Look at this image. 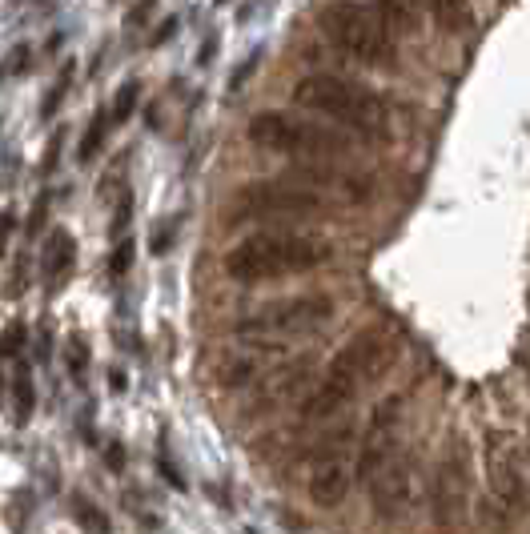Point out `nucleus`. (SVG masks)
<instances>
[{
    "label": "nucleus",
    "mask_w": 530,
    "mask_h": 534,
    "mask_svg": "<svg viewBox=\"0 0 530 534\" xmlns=\"http://www.w3.org/2000/svg\"><path fill=\"white\" fill-rule=\"evenodd\" d=\"M33 410H37L33 366H29V362H21V366H17V374H13V418H17V426H25V422L33 418Z\"/></svg>",
    "instance_id": "16"
},
{
    "label": "nucleus",
    "mask_w": 530,
    "mask_h": 534,
    "mask_svg": "<svg viewBox=\"0 0 530 534\" xmlns=\"http://www.w3.org/2000/svg\"><path fill=\"white\" fill-rule=\"evenodd\" d=\"M213 45H217V37H209V41L201 45V65H209V57H213Z\"/></svg>",
    "instance_id": "39"
},
{
    "label": "nucleus",
    "mask_w": 530,
    "mask_h": 534,
    "mask_svg": "<svg viewBox=\"0 0 530 534\" xmlns=\"http://www.w3.org/2000/svg\"><path fill=\"white\" fill-rule=\"evenodd\" d=\"M398 434H402V398H386L374 410L366 438L358 442V478L362 482H374V474L398 454Z\"/></svg>",
    "instance_id": "13"
},
{
    "label": "nucleus",
    "mask_w": 530,
    "mask_h": 534,
    "mask_svg": "<svg viewBox=\"0 0 530 534\" xmlns=\"http://www.w3.org/2000/svg\"><path fill=\"white\" fill-rule=\"evenodd\" d=\"M69 85H73V65H65V73L53 81V89L45 93V105H41V121H53L57 117V109H61V101L69 97Z\"/></svg>",
    "instance_id": "21"
},
{
    "label": "nucleus",
    "mask_w": 530,
    "mask_h": 534,
    "mask_svg": "<svg viewBox=\"0 0 530 534\" xmlns=\"http://www.w3.org/2000/svg\"><path fill=\"white\" fill-rule=\"evenodd\" d=\"M133 253H137L133 237H121V241L113 245V257H109V278H113V282H121V278L133 270Z\"/></svg>",
    "instance_id": "23"
},
{
    "label": "nucleus",
    "mask_w": 530,
    "mask_h": 534,
    "mask_svg": "<svg viewBox=\"0 0 530 534\" xmlns=\"http://www.w3.org/2000/svg\"><path fill=\"white\" fill-rule=\"evenodd\" d=\"M322 29L358 65H370V69H394L398 65V41L382 25L378 9H366V5H330V9H322Z\"/></svg>",
    "instance_id": "6"
},
{
    "label": "nucleus",
    "mask_w": 530,
    "mask_h": 534,
    "mask_svg": "<svg viewBox=\"0 0 530 534\" xmlns=\"http://www.w3.org/2000/svg\"><path fill=\"white\" fill-rule=\"evenodd\" d=\"M334 318V298L330 294H298V298H278L270 306L253 310L249 318L237 322V338L253 346H278V342H298L314 330H322Z\"/></svg>",
    "instance_id": "5"
},
{
    "label": "nucleus",
    "mask_w": 530,
    "mask_h": 534,
    "mask_svg": "<svg viewBox=\"0 0 530 534\" xmlns=\"http://www.w3.org/2000/svg\"><path fill=\"white\" fill-rule=\"evenodd\" d=\"M89 358H93V350H89L85 334H69V342H65V362H69L73 382H85V378H89Z\"/></svg>",
    "instance_id": "20"
},
{
    "label": "nucleus",
    "mask_w": 530,
    "mask_h": 534,
    "mask_svg": "<svg viewBox=\"0 0 530 534\" xmlns=\"http://www.w3.org/2000/svg\"><path fill=\"white\" fill-rule=\"evenodd\" d=\"M414 478H418V466L410 454H394L370 482V506L382 522H402L414 506Z\"/></svg>",
    "instance_id": "12"
},
{
    "label": "nucleus",
    "mask_w": 530,
    "mask_h": 534,
    "mask_svg": "<svg viewBox=\"0 0 530 534\" xmlns=\"http://www.w3.org/2000/svg\"><path fill=\"white\" fill-rule=\"evenodd\" d=\"M109 386H113V390H117V394H121V390H125V386H129V378H125V374H121V366H113V370H109Z\"/></svg>",
    "instance_id": "37"
},
{
    "label": "nucleus",
    "mask_w": 530,
    "mask_h": 534,
    "mask_svg": "<svg viewBox=\"0 0 530 534\" xmlns=\"http://www.w3.org/2000/svg\"><path fill=\"white\" fill-rule=\"evenodd\" d=\"M29 61H33L29 45H17V49L9 53V65H5V69H0V77H17V73H25V69H29Z\"/></svg>",
    "instance_id": "28"
},
{
    "label": "nucleus",
    "mask_w": 530,
    "mask_h": 534,
    "mask_svg": "<svg viewBox=\"0 0 530 534\" xmlns=\"http://www.w3.org/2000/svg\"><path fill=\"white\" fill-rule=\"evenodd\" d=\"M249 141L265 153H278V157H302L314 165H330L342 161L350 153V137L334 133L330 125H318L310 117L298 113H282V109H265L249 121Z\"/></svg>",
    "instance_id": "4"
},
{
    "label": "nucleus",
    "mask_w": 530,
    "mask_h": 534,
    "mask_svg": "<svg viewBox=\"0 0 530 534\" xmlns=\"http://www.w3.org/2000/svg\"><path fill=\"white\" fill-rule=\"evenodd\" d=\"M486 482L506 514H530V474L522 466V450L506 430L486 434Z\"/></svg>",
    "instance_id": "11"
},
{
    "label": "nucleus",
    "mask_w": 530,
    "mask_h": 534,
    "mask_svg": "<svg viewBox=\"0 0 530 534\" xmlns=\"http://www.w3.org/2000/svg\"><path fill=\"white\" fill-rule=\"evenodd\" d=\"M129 217H133V193L125 189L117 201V221H113V241H121V233L129 237Z\"/></svg>",
    "instance_id": "27"
},
{
    "label": "nucleus",
    "mask_w": 530,
    "mask_h": 534,
    "mask_svg": "<svg viewBox=\"0 0 530 534\" xmlns=\"http://www.w3.org/2000/svg\"><path fill=\"white\" fill-rule=\"evenodd\" d=\"M61 149H65V129L49 137V149H45V161H41V173H45V177L57 169V157H61Z\"/></svg>",
    "instance_id": "30"
},
{
    "label": "nucleus",
    "mask_w": 530,
    "mask_h": 534,
    "mask_svg": "<svg viewBox=\"0 0 530 534\" xmlns=\"http://www.w3.org/2000/svg\"><path fill=\"white\" fill-rule=\"evenodd\" d=\"M294 101L302 109H310L314 117L338 121V125H346L354 133H366V137H382L390 129L386 101L370 85L338 77V73H310V77H302L294 85Z\"/></svg>",
    "instance_id": "3"
},
{
    "label": "nucleus",
    "mask_w": 530,
    "mask_h": 534,
    "mask_svg": "<svg viewBox=\"0 0 530 534\" xmlns=\"http://www.w3.org/2000/svg\"><path fill=\"white\" fill-rule=\"evenodd\" d=\"M105 466H109L113 474L125 470V446H121V442H109V446H105Z\"/></svg>",
    "instance_id": "33"
},
{
    "label": "nucleus",
    "mask_w": 530,
    "mask_h": 534,
    "mask_svg": "<svg viewBox=\"0 0 530 534\" xmlns=\"http://www.w3.org/2000/svg\"><path fill=\"white\" fill-rule=\"evenodd\" d=\"M378 17H382V25H386L394 37L418 29V9H414V5H398V0H386V5H378Z\"/></svg>",
    "instance_id": "19"
},
{
    "label": "nucleus",
    "mask_w": 530,
    "mask_h": 534,
    "mask_svg": "<svg viewBox=\"0 0 530 534\" xmlns=\"http://www.w3.org/2000/svg\"><path fill=\"white\" fill-rule=\"evenodd\" d=\"M25 270H29V249L17 257V265H13V294H21L25 290Z\"/></svg>",
    "instance_id": "35"
},
{
    "label": "nucleus",
    "mask_w": 530,
    "mask_h": 534,
    "mask_svg": "<svg viewBox=\"0 0 530 534\" xmlns=\"http://www.w3.org/2000/svg\"><path fill=\"white\" fill-rule=\"evenodd\" d=\"M314 382H318V358L314 354H298V358L274 366L261 382L249 386V394L241 402V418H270V414L302 402Z\"/></svg>",
    "instance_id": "10"
},
{
    "label": "nucleus",
    "mask_w": 530,
    "mask_h": 534,
    "mask_svg": "<svg viewBox=\"0 0 530 534\" xmlns=\"http://www.w3.org/2000/svg\"><path fill=\"white\" fill-rule=\"evenodd\" d=\"M69 510H73V518H77V526L85 530V534H113V522H109V514L89 498V494H69Z\"/></svg>",
    "instance_id": "17"
},
{
    "label": "nucleus",
    "mask_w": 530,
    "mask_h": 534,
    "mask_svg": "<svg viewBox=\"0 0 530 534\" xmlns=\"http://www.w3.org/2000/svg\"><path fill=\"white\" fill-rule=\"evenodd\" d=\"M253 73H257V57H249V61H245V65H241V69H237V73L229 77V89L237 93V89H241V85H245V81H249Z\"/></svg>",
    "instance_id": "34"
},
{
    "label": "nucleus",
    "mask_w": 530,
    "mask_h": 534,
    "mask_svg": "<svg viewBox=\"0 0 530 534\" xmlns=\"http://www.w3.org/2000/svg\"><path fill=\"white\" fill-rule=\"evenodd\" d=\"M149 13H153V5H137V9H129V21H133V25H145Z\"/></svg>",
    "instance_id": "36"
},
{
    "label": "nucleus",
    "mask_w": 530,
    "mask_h": 534,
    "mask_svg": "<svg viewBox=\"0 0 530 534\" xmlns=\"http://www.w3.org/2000/svg\"><path fill=\"white\" fill-rule=\"evenodd\" d=\"M430 13H434L450 33L470 29V5H430Z\"/></svg>",
    "instance_id": "25"
},
{
    "label": "nucleus",
    "mask_w": 530,
    "mask_h": 534,
    "mask_svg": "<svg viewBox=\"0 0 530 534\" xmlns=\"http://www.w3.org/2000/svg\"><path fill=\"white\" fill-rule=\"evenodd\" d=\"M334 257V245L310 233H282V229H261L241 237L221 270L229 282L237 286H261V282H282V278H302L318 265H326Z\"/></svg>",
    "instance_id": "2"
},
{
    "label": "nucleus",
    "mask_w": 530,
    "mask_h": 534,
    "mask_svg": "<svg viewBox=\"0 0 530 534\" xmlns=\"http://www.w3.org/2000/svg\"><path fill=\"white\" fill-rule=\"evenodd\" d=\"M270 354H274V346H245V350H233V354L217 366V382H221L225 390H245V386L261 382L265 374L274 370V366H270Z\"/></svg>",
    "instance_id": "14"
},
{
    "label": "nucleus",
    "mask_w": 530,
    "mask_h": 534,
    "mask_svg": "<svg viewBox=\"0 0 530 534\" xmlns=\"http://www.w3.org/2000/svg\"><path fill=\"white\" fill-rule=\"evenodd\" d=\"M245 534H257V530H245Z\"/></svg>",
    "instance_id": "41"
},
{
    "label": "nucleus",
    "mask_w": 530,
    "mask_h": 534,
    "mask_svg": "<svg viewBox=\"0 0 530 534\" xmlns=\"http://www.w3.org/2000/svg\"><path fill=\"white\" fill-rule=\"evenodd\" d=\"M157 470H161V474H165V482H169V486H173V490H185V486H189V482H185V478H181V470H177V466H173V458H169V454H165V450H157Z\"/></svg>",
    "instance_id": "29"
},
{
    "label": "nucleus",
    "mask_w": 530,
    "mask_h": 534,
    "mask_svg": "<svg viewBox=\"0 0 530 534\" xmlns=\"http://www.w3.org/2000/svg\"><path fill=\"white\" fill-rule=\"evenodd\" d=\"M29 346V326L25 322H9L0 334V358H21V350Z\"/></svg>",
    "instance_id": "24"
},
{
    "label": "nucleus",
    "mask_w": 530,
    "mask_h": 534,
    "mask_svg": "<svg viewBox=\"0 0 530 534\" xmlns=\"http://www.w3.org/2000/svg\"><path fill=\"white\" fill-rule=\"evenodd\" d=\"M45 217H49V189H41V193H37V205H33V213H29V221H25L29 237H37V233L45 229Z\"/></svg>",
    "instance_id": "26"
},
{
    "label": "nucleus",
    "mask_w": 530,
    "mask_h": 534,
    "mask_svg": "<svg viewBox=\"0 0 530 534\" xmlns=\"http://www.w3.org/2000/svg\"><path fill=\"white\" fill-rule=\"evenodd\" d=\"M354 454H358V422H342L318 442L314 466H310V482H306L310 502L318 510H334L350 494V482L358 474V458Z\"/></svg>",
    "instance_id": "8"
},
{
    "label": "nucleus",
    "mask_w": 530,
    "mask_h": 534,
    "mask_svg": "<svg viewBox=\"0 0 530 534\" xmlns=\"http://www.w3.org/2000/svg\"><path fill=\"white\" fill-rule=\"evenodd\" d=\"M137 97H141V81H125L121 89H117V101H113V121L117 125H125L129 117H133V109H137Z\"/></svg>",
    "instance_id": "22"
},
{
    "label": "nucleus",
    "mask_w": 530,
    "mask_h": 534,
    "mask_svg": "<svg viewBox=\"0 0 530 534\" xmlns=\"http://www.w3.org/2000/svg\"><path fill=\"white\" fill-rule=\"evenodd\" d=\"M402 358V338L394 326H370L358 338H350L338 358L326 366L318 390L302 402V426H326L338 414H346L374 382H382Z\"/></svg>",
    "instance_id": "1"
},
{
    "label": "nucleus",
    "mask_w": 530,
    "mask_h": 534,
    "mask_svg": "<svg viewBox=\"0 0 530 534\" xmlns=\"http://www.w3.org/2000/svg\"><path fill=\"white\" fill-rule=\"evenodd\" d=\"M318 213H330V201L322 193H310V189L290 185V181H249L225 205V225L282 221V217L302 221V217H318Z\"/></svg>",
    "instance_id": "7"
},
{
    "label": "nucleus",
    "mask_w": 530,
    "mask_h": 534,
    "mask_svg": "<svg viewBox=\"0 0 530 534\" xmlns=\"http://www.w3.org/2000/svg\"><path fill=\"white\" fill-rule=\"evenodd\" d=\"M173 29H177V21H165V25H161V33L153 37V45H165V41L173 37Z\"/></svg>",
    "instance_id": "38"
},
{
    "label": "nucleus",
    "mask_w": 530,
    "mask_h": 534,
    "mask_svg": "<svg viewBox=\"0 0 530 534\" xmlns=\"http://www.w3.org/2000/svg\"><path fill=\"white\" fill-rule=\"evenodd\" d=\"M41 261H45V286H49V294L61 290L73 278V270H77V237L69 229H53L49 241H45Z\"/></svg>",
    "instance_id": "15"
},
{
    "label": "nucleus",
    "mask_w": 530,
    "mask_h": 534,
    "mask_svg": "<svg viewBox=\"0 0 530 534\" xmlns=\"http://www.w3.org/2000/svg\"><path fill=\"white\" fill-rule=\"evenodd\" d=\"M0 394H5V374H0Z\"/></svg>",
    "instance_id": "40"
},
{
    "label": "nucleus",
    "mask_w": 530,
    "mask_h": 534,
    "mask_svg": "<svg viewBox=\"0 0 530 534\" xmlns=\"http://www.w3.org/2000/svg\"><path fill=\"white\" fill-rule=\"evenodd\" d=\"M109 129H113V113H109V109H97L93 121H89V129H85V137H81V145H77V161H81V165H93V157L101 153Z\"/></svg>",
    "instance_id": "18"
},
{
    "label": "nucleus",
    "mask_w": 530,
    "mask_h": 534,
    "mask_svg": "<svg viewBox=\"0 0 530 534\" xmlns=\"http://www.w3.org/2000/svg\"><path fill=\"white\" fill-rule=\"evenodd\" d=\"M470 490H474V466H470V446L454 438L430 478V518L442 534H458L470 518Z\"/></svg>",
    "instance_id": "9"
},
{
    "label": "nucleus",
    "mask_w": 530,
    "mask_h": 534,
    "mask_svg": "<svg viewBox=\"0 0 530 534\" xmlns=\"http://www.w3.org/2000/svg\"><path fill=\"white\" fill-rule=\"evenodd\" d=\"M53 358V330H49V322H41V330H37V362H49Z\"/></svg>",
    "instance_id": "32"
},
{
    "label": "nucleus",
    "mask_w": 530,
    "mask_h": 534,
    "mask_svg": "<svg viewBox=\"0 0 530 534\" xmlns=\"http://www.w3.org/2000/svg\"><path fill=\"white\" fill-rule=\"evenodd\" d=\"M13 229H17V213H13V209H0V257L9 253V237H13Z\"/></svg>",
    "instance_id": "31"
}]
</instances>
